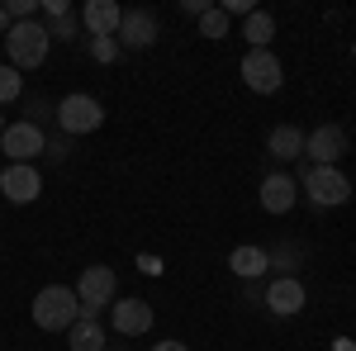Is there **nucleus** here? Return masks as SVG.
I'll return each instance as SVG.
<instances>
[{"instance_id":"6","label":"nucleus","mask_w":356,"mask_h":351,"mask_svg":"<svg viewBox=\"0 0 356 351\" xmlns=\"http://www.w3.org/2000/svg\"><path fill=\"white\" fill-rule=\"evenodd\" d=\"M243 81H247V90H257V95H275V90H280L285 72H280V62H275L271 48H247Z\"/></svg>"},{"instance_id":"7","label":"nucleus","mask_w":356,"mask_h":351,"mask_svg":"<svg viewBox=\"0 0 356 351\" xmlns=\"http://www.w3.org/2000/svg\"><path fill=\"white\" fill-rule=\"evenodd\" d=\"M57 124H62V133H95L105 124V109L95 95H67L57 105Z\"/></svg>"},{"instance_id":"3","label":"nucleus","mask_w":356,"mask_h":351,"mask_svg":"<svg viewBox=\"0 0 356 351\" xmlns=\"http://www.w3.org/2000/svg\"><path fill=\"white\" fill-rule=\"evenodd\" d=\"M43 147H48V138H43L38 124H29V119L5 124V133H0V152L10 157V166H33V157H38Z\"/></svg>"},{"instance_id":"8","label":"nucleus","mask_w":356,"mask_h":351,"mask_svg":"<svg viewBox=\"0 0 356 351\" xmlns=\"http://www.w3.org/2000/svg\"><path fill=\"white\" fill-rule=\"evenodd\" d=\"M0 195H5L10 204H33V199L43 195L38 166H5V171H0Z\"/></svg>"},{"instance_id":"23","label":"nucleus","mask_w":356,"mask_h":351,"mask_svg":"<svg viewBox=\"0 0 356 351\" xmlns=\"http://www.w3.org/2000/svg\"><path fill=\"white\" fill-rule=\"evenodd\" d=\"M138 270H143V275H157L162 261H157V256H138Z\"/></svg>"},{"instance_id":"21","label":"nucleus","mask_w":356,"mask_h":351,"mask_svg":"<svg viewBox=\"0 0 356 351\" xmlns=\"http://www.w3.org/2000/svg\"><path fill=\"white\" fill-rule=\"evenodd\" d=\"M90 53H95V62H114V38H95Z\"/></svg>"},{"instance_id":"24","label":"nucleus","mask_w":356,"mask_h":351,"mask_svg":"<svg viewBox=\"0 0 356 351\" xmlns=\"http://www.w3.org/2000/svg\"><path fill=\"white\" fill-rule=\"evenodd\" d=\"M152 351H191V347H186V342H157Z\"/></svg>"},{"instance_id":"13","label":"nucleus","mask_w":356,"mask_h":351,"mask_svg":"<svg viewBox=\"0 0 356 351\" xmlns=\"http://www.w3.org/2000/svg\"><path fill=\"white\" fill-rule=\"evenodd\" d=\"M119 38H124L129 48H152V43H157V15H152V10H124Z\"/></svg>"},{"instance_id":"4","label":"nucleus","mask_w":356,"mask_h":351,"mask_svg":"<svg viewBox=\"0 0 356 351\" xmlns=\"http://www.w3.org/2000/svg\"><path fill=\"white\" fill-rule=\"evenodd\" d=\"M114 290H119V280H114V266H86V270H81V280H76L81 318H95L105 304H114Z\"/></svg>"},{"instance_id":"27","label":"nucleus","mask_w":356,"mask_h":351,"mask_svg":"<svg viewBox=\"0 0 356 351\" xmlns=\"http://www.w3.org/2000/svg\"><path fill=\"white\" fill-rule=\"evenodd\" d=\"M0 133H5V114H0Z\"/></svg>"},{"instance_id":"10","label":"nucleus","mask_w":356,"mask_h":351,"mask_svg":"<svg viewBox=\"0 0 356 351\" xmlns=\"http://www.w3.org/2000/svg\"><path fill=\"white\" fill-rule=\"evenodd\" d=\"M114 332H124V337L152 332V304L147 299H114Z\"/></svg>"},{"instance_id":"19","label":"nucleus","mask_w":356,"mask_h":351,"mask_svg":"<svg viewBox=\"0 0 356 351\" xmlns=\"http://www.w3.org/2000/svg\"><path fill=\"white\" fill-rule=\"evenodd\" d=\"M19 95H24V76H19L15 67H0V105L19 100Z\"/></svg>"},{"instance_id":"14","label":"nucleus","mask_w":356,"mask_h":351,"mask_svg":"<svg viewBox=\"0 0 356 351\" xmlns=\"http://www.w3.org/2000/svg\"><path fill=\"white\" fill-rule=\"evenodd\" d=\"M295 199H300V186H295L285 171H275V176L261 181V209H266V214H290Z\"/></svg>"},{"instance_id":"17","label":"nucleus","mask_w":356,"mask_h":351,"mask_svg":"<svg viewBox=\"0 0 356 351\" xmlns=\"http://www.w3.org/2000/svg\"><path fill=\"white\" fill-rule=\"evenodd\" d=\"M67 332H72V351H105V327L95 318H76Z\"/></svg>"},{"instance_id":"9","label":"nucleus","mask_w":356,"mask_h":351,"mask_svg":"<svg viewBox=\"0 0 356 351\" xmlns=\"http://www.w3.org/2000/svg\"><path fill=\"white\" fill-rule=\"evenodd\" d=\"M304 152L314 157V166H337V157L347 152V133L337 124H323V129H314L304 138Z\"/></svg>"},{"instance_id":"1","label":"nucleus","mask_w":356,"mask_h":351,"mask_svg":"<svg viewBox=\"0 0 356 351\" xmlns=\"http://www.w3.org/2000/svg\"><path fill=\"white\" fill-rule=\"evenodd\" d=\"M48 48H53V33L43 19H24L5 33V53H10V67L15 72H29V67H43L48 62Z\"/></svg>"},{"instance_id":"12","label":"nucleus","mask_w":356,"mask_h":351,"mask_svg":"<svg viewBox=\"0 0 356 351\" xmlns=\"http://www.w3.org/2000/svg\"><path fill=\"white\" fill-rule=\"evenodd\" d=\"M266 309H271L275 318L300 313V309H304V285L295 280V275H275L271 285H266Z\"/></svg>"},{"instance_id":"2","label":"nucleus","mask_w":356,"mask_h":351,"mask_svg":"<svg viewBox=\"0 0 356 351\" xmlns=\"http://www.w3.org/2000/svg\"><path fill=\"white\" fill-rule=\"evenodd\" d=\"M76 318H81V299H76V290L48 285V290L33 295V323L43 327V332H67Z\"/></svg>"},{"instance_id":"20","label":"nucleus","mask_w":356,"mask_h":351,"mask_svg":"<svg viewBox=\"0 0 356 351\" xmlns=\"http://www.w3.org/2000/svg\"><path fill=\"white\" fill-rule=\"evenodd\" d=\"M200 33H204V38H223V33H228V15H223V10L200 15Z\"/></svg>"},{"instance_id":"15","label":"nucleus","mask_w":356,"mask_h":351,"mask_svg":"<svg viewBox=\"0 0 356 351\" xmlns=\"http://www.w3.org/2000/svg\"><path fill=\"white\" fill-rule=\"evenodd\" d=\"M266 152L280 157V162H295V157H304V133L295 124H275L271 133H266Z\"/></svg>"},{"instance_id":"16","label":"nucleus","mask_w":356,"mask_h":351,"mask_svg":"<svg viewBox=\"0 0 356 351\" xmlns=\"http://www.w3.org/2000/svg\"><path fill=\"white\" fill-rule=\"evenodd\" d=\"M228 266H233V275H243V280H257V275H266L271 256L261 247H233L228 252Z\"/></svg>"},{"instance_id":"25","label":"nucleus","mask_w":356,"mask_h":351,"mask_svg":"<svg viewBox=\"0 0 356 351\" xmlns=\"http://www.w3.org/2000/svg\"><path fill=\"white\" fill-rule=\"evenodd\" d=\"M332 351H356V342H352V337H337V342H332Z\"/></svg>"},{"instance_id":"11","label":"nucleus","mask_w":356,"mask_h":351,"mask_svg":"<svg viewBox=\"0 0 356 351\" xmlns=\"http://www.w3.org/2000/svg\"><path fill=\"white\" fill-rule=\"evenodd\" d=\"M119 19H124V10L114 0H86L81 5V24H86L90 38H114L119 33Z\"/></svg>"},{"instance_id":"18","label":"nucleus","mask_w":356,"mask_h":351,"mask_svg":"<svg viewBox=\"0 0 356 351\" xmlns=\"http://www.w3.org/2000/svg\"><path fill=\"white\" fill-rule=\"evenodd\" d=\"M243 38L252 43V48H271V38H275V19L266 15V10H252V15H247V24H243Z\"/></svg>"},{"instance_id":"5","label":"nucleus","mask_w":356,"mask_h":351,"mask_svg":"<svg viewBox=\"0 0 356 351\" xmlns=\"http://www.w3.org/2000/svg\"><path fill=\"white\" fill-rule=\"evenodd\" d=\"M304 195H309L318 209H332V204H347V199H352V186H347V176H342L337 166H309Z\"/></svg>"},{"instance_id":"22","label":"nucleus","mask_w":356,"mask_h":351,"mask_svg":"<svg viewBox=\"0 0 356 351\" xmlns=\"http://www.w3.org/2000/svg\"><path fill=\"white\" fill-rule=\"evenodd\" d=\"M181 10H186V15H209L214 5H204V0H181Z\"/></svg>"},{"instance_id":"26","label":"nucleus","mask_w":356,"mask_h":351,"mask_svg":"<svg viewBox=\"0 0 356 351\" xmlns=\"http://www.w3.org/2000/svg\"><path fill=\"white\" fill-rule=\"evenodd\" d=\"M15 28V19H10V10H0V33H10Z\"/></svg>"}]
</instances>
